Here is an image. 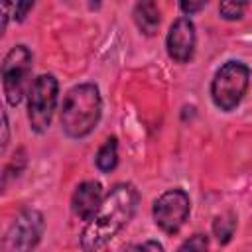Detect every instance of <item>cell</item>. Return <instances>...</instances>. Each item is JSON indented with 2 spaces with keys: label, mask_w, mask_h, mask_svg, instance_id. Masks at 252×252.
Returning a JSON list of instances; mask_svg holds the SVG:
<instances>
[{
  "label": "cell",
  "mask_w": 252,
  "mask_h": 252,
  "mask_svg": "<svg viewBox=\"0 0 252 252\" xmlns=\"http://www.w3.org/2000/svg\"><path fill=\"white\" fill-rule=\"evenodd\" d=\"M140 203V193L132 183H116L94 217L81 232V248L85 252H98L104 248L134 217Z\"/></svg>",
  "instance_id": "1"
},
{
  "label": "cell",
  "mask_w": 252,
  "mask_h": 252,
  "mask_svg": "<svg viewBox=\"0 0 252 252\" xmlns=\"http://www.w3.org/2000/svg\"><path fill=\"white\" fill-rule=\"evenodd\" d=\"M102 116V98L100 91L93 83H81L69 89V93L63 98L61 106V128L63 132L73 138L81 140L89 136Z\"/></svg>",
  "instance_id": "2"
},
{
  "label": "cell",
  "mask_w": 252,
  "mask_h": 252,
  "mask_svg": "<svg viewBox=\"0 0 252 252\" xmlns=\"http://www.w3.org/2000/svg\"><path fill=\"white\" fill-rule=\"evenodd\" d=\"M250 85V67L242 61H226L211 81V98L219 110L230 112L244 98Z\"/></svg>",
  "instance_id": "3"
},
{
  "label": "cell",
  "mask_w": 252,
  "mask_h": 252,
  "mask_svg": "<svg viewBox=\"0 0 252 252\" xmlns=\"http://www.w3.org/2000/svg\"><path fill=\"white\" fill-rule=\"evenodd\" d=\"M33 55L28 45H14L2 59V91L10 106H18L32 89Z\"/></svg>",
  "instance_id": "4"
},
{
  "label": "cell",
  "mask_w": 252,
  "mask_h": 252,
  "mask_svg": "<svg viewBox=\"0 0 252 252\" xmlns=\"http://www.w3.org/2000/svg\"><path fill=\"white\" fill-rule=\"evenodd\" d=\"M57 94L59 83L55 75L43 73L33 79V85L28 93V120L30 128L35 134H43L51 126L53 112L57 106Z\"/></svg>",
  "instance_id": "5"
},
{
  "label": "cell",
  "mask_w": 252,
  "mask_h": 252,
  "mask_svg": "<svg viewBox=\"0 0 252 252\" xmlns=\"http://www.w3.org/2000/svg\"><path fill=\"white\" fill-rule=\"evenodd\" d=\"M45 217L37 209H24L16 215L2 238V252H33L41 242Z\"/></svg>",
  "instance_id": "6"
},
{
  "label": "cell",
  "mask_w": 252,
  "mask_h": 252,
  "mask_svg": "<svg viewBox=\"0 0 252 252\" xmlns=\"http://www.w3.org/2000/svg\"><path fill=\"white\" fill-rule=\"evenodd\" d=\"M191 213V201L189 195L175 187L161 193L152 207L154 222L165 232V234H177Z\"/></svg>",
  "instance_id": "7"
},
{
  "label": "cell",
  "mask_w": 252,
  "mask_h": 252,
  "mask_svg": "<svg viewBox=\"0 0 252 252\" xmlns=\"http://www.w3.org/2000/svg\"><path fill=\"white\" fill-rule=\"evenodd\" d=\"M195 45H197L195 24L187 16L177 18L169 26V32H167V37H165L167 55L175 63H189L195 55Z\"/></svg>",
  "instance_id": "8"
},
{
  "label": "cell",
  "mask_w": 252,
  "mask_h": 252,
  "mask_svg": "<svg viewBox=\"0 0 252 252\" xmlns=\"http://www.w3.org/2000/svg\"><path fill=\"white\" fill-rule=\"evenodd\" d=\"M102 185L98 181H83L77 185L71 197V209L81 220H91L102 205Z\"/></svg>",
  "instance_id": "9"
},
{
  "label": "cell",
  "mask_w": 252,
  "mask_h": 252,
  "mask_svg": "<svg viewBox=\"0 0 252 252\" xmlns=\"http://www.w3.org/2000/svg\"><path fill=\"white\" fill-rule=\"evenodd\" d=\"M134 22L138 26V30L144 35H154L159 28L161 16H159V8L156 2H138L134 6Z\"/></svg>",
  "instance_id": "10"
},
{
  "label": "cell",
  "mask_w": 252,
  "mask_h": 252,
  "mask_svg": "<svg viewBox=\"0 0 252 252\" xmlns=\"http://www.w3.org/2000/svg\"><path fill=\"white\" fill-rule=\"evenodd\" d=\"M94 163L102 173H108L118 165V140L114 136L106 138V142L98 148L94 156Z\"/></svg>",
  "instance_id": "11"
},
{
  "label": "cell",
  "mask_w": 252,
  "mask_h": 252,
  "mask_svg": "<svg viewBox=\"0 0 252 252\" xmlns=\"http://www.w3.org/2000/svg\"><path fill=\"white\" fill-rule=\"evenodd\" d=\"M236 230V215L232 211H226V213H220L215 217L213 220V234L217 236V240L220 244H226L232 234Z\"/></svg>",
  "instance_id": "12"
},
{
  "label": "cell",
  "mask_w": 252,
  "mask_h": 252,
  "mask_svg": "<svg viewBox=\"0 0 252 252\" xmlns=\"http://www.w3.org/2000/svg\"><path fill=\"white\" fill-rule=\"evenodd\" d=\"M177 252H209V238L205 234H193L181 242Z\"/></svg>",
  "instance_id": "13"
},
{
  "label": "cell",
  "mask_w": 252,
  "mask_h": 252,
  "mask_svg": "<svg viewBox=\"0 0 252 252\" xmlns=\"http://www.w3.org/2000/svg\"><path fill=\"white\" fill-rule=\"evenodd\" d=\"M244 8H246V4L244 2H222L220 6H219V14L224 18V20H238L240 16H242V12H244Z\"/></svg>",
  "instance_id": "14"
},
{
  "label": "cell",
  "mask_w": 252,
  "mask_h": 252,
  "mask_svg": "<svg viewBox=\"0 0 252 252\" xmlns=\"http://www.w3.org/2000/svg\"><path fill=\"white\" fill-rule=\"evenodd\" d=\"M126 252H163V246H161V242H158V240H144V242H136V244H132V246H128L126 248Z\"/></svg>",
  "instance_id": "15"
},
{
  "label": "cell",
  "mask_w": 252,
  "mask_h": 252,
  "mask_svg": "<svg viewBox=\"0 0 252 252\" xmlns=\"http://www.w3.org/2000/svg\"><path fill=\"white\" fill-rule=\"evenodd\" d=\"M205 8V2H179V10L185 14V16H191L199 10Z\"/></svg>",
  "instance_id": "16"
},
{
  "label": "cell",
  "mask_w": 252,
  "mask_h": 252,
  "mask_svg": "<svg viewBox=\"0 0 252 252\" xmlns=\"http://www.w3.org/2000/svg\"><path fill=\"white\" fill-rule=\"evenodd\" d=\"M32 8H33V2H20V4H16V6H14V18H16L18 22H22V20L26 18V14H28Z\"/></svg>",
  "instance_id": "17"
},
{
  "label": "cell",
  "mask_w": 252,
  "mask_h": 252,
  "mask_svg": "<svg viewBox=\"0 0 252 252\" xmlns=\"http://www.w3.org/2000/svg\"><path fill=\"white\" fill-rule=\"evenodd\" d=\"M8 114H6V110L2 112V150H6V146H8Z\"/></svg>",
  "instance_id": "18"
}]
</instances>
